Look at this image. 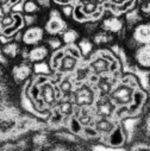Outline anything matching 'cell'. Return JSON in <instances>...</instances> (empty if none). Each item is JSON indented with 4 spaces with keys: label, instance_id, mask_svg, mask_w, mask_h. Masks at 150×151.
<instances>
[{
    "label": "cell",
    "instance_id": "obj_1",
    "mask_svg": "<svg viewBox=\"0 0 150 151\" xmlns=\"http://www.w3.org/2000/svg\"><path fill=\"white\" fill-rule=\"evenodd\" d=\"M97 96H98V91L95 86L85 81V82H81L80 85L75 86L71 93L70 100L73 101L75 107L80 108V107H86V106H93Z\"/></svg>",
    "mask_w": 150,
    "mask_h": 151
},
{
    "label": "cell",
    "instance_id": "obj_2",
    "mask_svg": "<svg viewBox=\"0 0 150 151\" xmlns=\"http://www.w3.org/2000/svg\"><path fill=\"white\" fill-rule=\"evenodd\" d=\"M137 88H139V87H133L129 83L119 81L116 85V87L112 89V92L108 94V96L117 107L129 106L132 102L133 94Z\"/></svg>",
    "mask_w": 150,
    "mask_h": 151
},
{
    "label": "cell",
    "instance_id": "obj_3",
    "mask_svg": "<svg viewBox=\"0 0 150 151\" xmlns=\"http://www.w3.org/2000/svg\"><path fill=\"white\" fill-rule=\"evenodd\" d=\"M93 107L95 109L97 117H101V118H113L117 109V106L112 102L110 96L102 94H98Z\"/></svg>",
    "mask_w": 150,
    "mask_h": 151
},
{
    "label": "cell",
    "instance_id": "obj_4",
    "mask_svg": "<svg viewBox=\"0 0 150 151\" xmlns=\"http://www.w3.org/2000/svg\"><path fill=\"white\" fill-rule=\"evenodd\" d=\"M129 140V134L123 125L122 122H118L117 125L115 126V129L110 132V134L106 138V145L108 147H113V149H118V147H123Z\"/></svg>",
    "mask_w": 150,
    "mask_h": 151
},
{
    "label": "cell",
    "instance_id": "obj_5",
    "mask_svg": "<svg viewBox=\"0 0 150 151\" xmlns=\"http://www.w3.org/2000/svg\"><path fill=\"white\" fill-rule=\"evenodd\" d=\"M99 27L104 31H108L115 35H120L125 30V20L120 16H115L110 12L107 17H102V19L99 22Z\"/></svg>",
    "mask_w": 150,
    "mask_h": 151
},
{
    "label": "cell",
    "instance_id": "obj_6",
    "mask_svg": "<svg viewBox=\"0 0 150 151\" xmlns=\"http://www.w3.org/2000/svg\"><path fill=\"white\" fill-rule=\"evenodd\" d=\"M132 61L137 69L150 71V44L138 45L132 54Z\"/></svg>",
    "mask_w": 150,
    "mask_h": 151
},
{
    "label": "cell",
    "instance_id": "obj_7",
    "mask_svg": "<svg viewBox=\"0 0 150 151\" xmlns=\"http://www.w3.org/2000/svg\"><path fill=\"white\" fill-rule=\"evenodd\" d=\"M44 29H45L47 33H49L51 36H57V35H62L68 29V24L62 19L58 11H53L50 13L48 22L45 23Z\"/></svg>",
    "mask_w": 150,
    "mask_h": 151
},
{
    "label": "cell",
    "instance_id": "obj_8",
    "mask_svg": "<svg viewBox=\"0 0 150 151\" xmlns=\"http://www.w3.org/2000/svg\"><path fill=\"white\" fill-rule=\"evenodd\" d=\"M33 75V64L29 61H23L19 64H16L12 69V76L16 83H23L27 81Z\"/></svg>",
    "mask_w": 150,
    "mask_h": 151
},
{
    "label": "cell",
    "instance_id": "obj_9",
    "mask_svg": "<svg viewBox=\"0 0 150 151\" xmlns=\"http://www.w3.org/2000/svg\"><path fill=\"white\" fill-rule=\"evenodd\" d=\"M131 38L138 45L150 44V22H141L132 27Z\"/></svg>",
    "mask_w": 150,
    "mask_h": 151
},
{
    "label": "cell",
    "instance_id": "obj_10",
    "mask_svg": "<svg viewBox=\"0 0 150 151\" xmlns=\"http://www.w3.org/2000/svg\"><path fill=\"white\" fill-rule=\"evenodd\" d=\"M119 82V78L115 76L113 74L106 73L102 75H99L98 82L95 83V88L98 91V94L102 95H108L112 89L116 87V85Z\"/></svg>",
    "mask_w": 150,
    "mask_h": 151
},
{
    "label": "cell",
    "instance_id": "obj_11",
    "mask_svg": "<svg viewBox=\"0 0 150 151\" xmlns=\"http://www.w3.org/2000/svg\"><path fill=\"white\" fill-rule=\"evenodd\" d=\"M110 61H107L105 57H102L98 50H95L92 56L88 58V67L93 74L102 75L106 73H110Z\"/></svg>",
    "mask_w": 150,
    "mask_h": 151
},
{
    "label": "cell",
    "instance_id": "obj_12",
    "mask_svg": "<svg viewBox=\"0 0 150 151\" xmlns=\"http://www.w3.org/2000/svg\"><path fill=\"white\" fill-rule=\"evenodd\" d=\"M44 40V30L41 26H30L29 29H26L23 32V41L22 43L24 45H29V47H33L40 44L42 41Z\"/></svg>",
    "mask_w": 150,
    "mask_h": 151
},
{
    "label": "cell",
    "instance_id": "obj_13",
    "mask_svg": "<svg viewBox=\"0 0 150 151\" xmlns=\"http://www.w3.org/2000/svg\"><path fill=\"white\" fill-rule=\"evenodd\" d=\"M49 54H50V49L48 48L47 44H37L27 50V60L26 61L31 62L32 64L38 63V62L45 61V58L49 56Z\"/></svg>",
    "mask_w": 150,
    "mask_h": 151
},
{
    "label": "cell",
    "instance_id": "obj_14",
    "mask_svg": "<svg viewBox=\"0 0 150 151\" xmlns=\"http://www.w3.org/2000/svg\"><path fill=\"white\" fill-rule=\"evenodd\" d=\"M75 116L79 119V122L82 124V126H89L94 125V122L97 119L95 109L93 106H86V107H80L75 109Z\"/></svg>",
    "mask_w": 150,
    "mask_h": 151
},
{
    "label": "cell",
    "instance_id": "obj_15",
    "mask_svg": "<svg viewBox=\"0 0 150 151\" xmlns=\"http://www.w3.org/2000/svg\"><path fill=\"white\" fill-rule=\"evenodd\" d=\"M116 35L112 33V32H108V31H104V30H99L97 32H94L92 35V42L94 43L95 47H102V45H107V44H111L113 43L115 41V37Z\"/></svg>",
    "mask_w": 150,
    "mask_h": 151
},
{
    "label": "cell",
    "instance_id": "obj_16",
    "mask_svg": "<svg viewBox=\"0 0 150 151\" xmlns=\"http://www.w3.org/2000/svg\"><path fill=\"white\" fill-rule=\"evenodd\" d=\"M79 61L80 60H76L75 57L70 56V55H64L63 58L61 60L60 62V67L57 69L58 73L63 74V75H67V74H71L75 71V69L78 68V64H79Z\"/></svg>",
    "mask_w": 150,
    "mask_h": 151
},
{
    "label": "cell",
    "instance_id": "obj_17",
    "mask_svg": "<svg viewBox=\"0 0 150 151\" xmlns=\"http://www.w3.org/2000/svg\"><path fill=\"white\" fill-rule=\"evenodd\" d=\"M20 51H22L20 43L16 41H11L1 47V52L7 60H14L17 56L20 55Z\"/></svg>",
    "mask_w": 150,
    "mask_h": 151
},
{
    "label": "cell",
    "instance_id": "obj_18",
    "mask_svg": "<svg viewBox=\"0 0 150 151\" xmlns=\"http://www.w3.org/2000/svg\"><path fill=\"white\" fill-rule=\"evenodd\" d=\"M78 47L81 51V55H82V58L85 60H88L92 54L95 51V45L94 43L92 42L91 38H88V37H84V38H80L78 41Z\"/></svg>",
    "mask_w": 150,
    "mask_h": 151
},
{
    "label": "cell",
    "instance_id": "obj_19",
    "mask_svg": "<svg viewBox=\"0 0 150 151\" xmlns=\"http://www.w3.org/2000/svg\"><path fill=\"white\" fill-rule=\"evenodd\" d=\"M137 130L138 132H141V139H144L150 143V111H148L145 116L142 118L141 123L137 125Z\"/></svg>",
    "mask_w": 150,
    "mask_h": 151
},
{
    "label": "cell",
    "instance_id": "obj_20",
    "mask_svg": "<svg viewBox=\"0 0 150 151\" xmlns=\"http://www.w3.org/2000/svg\"><path fill=\"white\" fill-rule=\"evenodd\" d=\"M56 107H57V109L62 113L64 117L73 116L75 113V109H76V107H75V105L73 104V101L70 99H62V100H60L57 102Z\"/></svg>",
    "mask_w": 150,
    "mask_h": 151
},
{
    "label": "cell",
    "instance_id": "obj_21",
    "mask_svg": "<svg viewBox=\"0 0 150 151\" xmlns=\"http://www.w3.org/2000/svg\"><path fill=\"white\" fill-rule=\"evenodd\" d=\"M64 55H66L64 45H63L62 48H60V49H57V50H54V51L51 52V55H50V57H49V65H50L53 73H54V71H57V69H58V67H60V62H61V60L63 58Z\"/></svg>",
    "mask_w": 150,
    "mask_h": 151
},
{
    "label": "cell",
    "instance_id": "obj_22",
    "mask_svg": "<svg viewBox=\"0 0 150 151\" xmlns=\"http://www.w3.org/2000/svg\"><path fill=\"white\" fill-rule=\"evenodd\" d=\"M67 130H69L70 132H73L74 134H76V136H81L82 133V130H84V126L82 124L79 122V119L76 118V116L73 114L68 118V123H67Z\"/></svg>",
    "mask_w": 150,
    "mask_h": 151
},
{
    "label": "cell",
    "instance_id": "obj_23",
    "mask_svg": "<svg viewBox=\"0 0 150 151\" xmlns=\"http://www.w3.org/2000/svg\"><path fill=\"white\" fill-rule=\"evenodd\" d=\"M61 37H62V42L64 45L74 44V43H78V41L80 40V33L75 29H67L61 35Z\"/></svg>",
    "mask_w": 150,
    "mask_h": 151
},
{
    "label": "cell",
    "instance_id": "obj_24",
    "mask_svg": "<svg viewBox=\"0 0 150 151\" xmlns=\"http://www.w3.org/2000/svg\"><path fill=\"white\" fill-rule=\"evenodd\" d=\"M22 9L25 14H36L41 10L40 5L37 4V1H35V0H25L23 3Z\"/></svg>",
    "mask_w": 150,
    "mask_h": 151
},
{
    "label": "cell",
    "instance_id": "obj_25",
    "mask_svg": "<svg viewBox=\"0 0 150 151\" xmlns=\"http://www.w3.org/2000/svg\"><path fill=\"white\" fill-rule=\"evenodd\" d=\"M71 18H73L75 22H78V23H86V22H89L88 17L82 12V9H81V5H80V4H74V10H73Z\"/></svg>",
    "mask_w": 150,
    "mask_h": 151
},
{
    "label": "cell",
    "instance_id": "obj_26",
    "mask_svg": "<svg viewBox=\"0 0 150 151\" xmlns=\"http://www.w3.org/2000/svg\"><path fill=\"white\" fill-rule=\"evenodd\" d=\"M136 9L144 19L150 18V0H138Z\"/></svg>",
    "mask_w": 150,
    "mask_h": 151
},
{
    "label": "cell",
    "instance_id": "obj_27",
    "mask_svg": "<svg viewBox=\"0 0 150 151\" xmlns=\"http://www.w3.org/2000/svg\"><path fill=\"white\" fill-rule=\"evenodd\" d=\"M53 73L49 62L47 63L45 61L38 62V63H35L33 64V74H45V75H50Z\"/></svg>",
    "mask_w": 150,
    "mask_h": 151
},
{
    "label": "cell",
    "instance_id": "obj_28",
    "mask_svg": "<svg viewBox=\"0 0 150 151\" xmlns=\"http://www.w3.org/2000/svg\"><path fill=\"white\" fill-rule=\"evenodd\" d=\"M45 44L53 51L54 50H57V49H60V48H62L64 45L63 42H62V38H58L57 36H51V35H50L49 38L45 41Z\"/></svg>",
    "mask_w": 150,
    "mask_h": 151
},
{
    "label": "cell",
    "instance_id": "obj_29",
    "mask_svg": "<svg viewBox=\"0 0 150 151\" xmlns=\"http://www.w3.org/2000/svg\"><path fill=\"white\" fill-rule=\"evenodd\" d=\"M64 51L67 55H70L73 57H75L76 60H81L82 58V55H81V51L78 47L76 43H74V44H67L64 45Z\"/></svg>",
    "mask_w": 150,
    "mask_h": 151
},
{
    "label": "cell",
    "instance_id": "obj_30",
    "mask_svg": "<svg viewBox=\"0 0 150 151\" xmlns=\"http://www.w3.org/2000/svg\"><path fill=\"white\" fill-rule=\"evenodd\" d=\"M130 150L135 151V150H150V143L144 140V139H137L133 142V144H131L129 146Z\"/></svg>",
    "mask_w": 150,
    "mask_h": 151
},
{
    "label": "cell",
    "instance_id": "obj_31",
    "mask_svg": "<svg viewBox=\"0 0 150 151\" xmlns=\"http://www.w3.org/2000/svg\"><path fill=\"white\" fill-rule=\"evenodd\" d=\"M99 5H97L94 1H91V3H86L84 5H81V9H82V12L88 17V19H91V16L98 10Z\"/></svg>",
    "mask_w": 150,
    "mask_h": 151
},
{
    "label": "cell",
    "instance_id": "obj_32",
    "mask_svg": "<svg viewBox=\"0 0 150 151\" xmlns=\"http://www.w3.org/2000/svg\"><path fill=\"white\" fill-rule=\"evenodd\" d=\"M14 23V18H13V13H7L6 16H4L1 19H0V30L10 27L11 25H13Z\"/></svg>",
    "mask_w": 150,
    "mask_h": 151
},
{
    "label": "cell",
    "instance_id": "obj_33",
    "mask_svg": "<svg viewBox=\"0 0 150 151\" xmlns=\"http://www.w3.org/2000/svg\"><path fill=\"white\" fill-rule=\"evenodd\" d=\"M73 10H74V4H68V5H63L62 6V14L66 17V18H71V14H73Z\"/></svg>",
    "mask_w": 150,
    "mask_h": 151
},
{
    "label": "cell",
    "instance_id": "obj_34",
    "mask_svg": "<svg viewBox=\"0 0 150 151\" xmlns=\"http://www.w3.org/2000/svg\"><path fill=\"white\" fill-rule=\"evenodd\" d=\"M37 22V16L36 14H25L24 16V23L26 26H33V24Z\"/></svg>",
    "mask_w": 150,
    "mask_h": 151
},
{
    "label": "cell",
    "instance_id": "obj_35",
    "mask_svg": "<svg viewBox=\"0 0 150 151\" xmlns=\"http://www.w3.org/2000/svg\"><path fill=\"white\" fill-rule=\"evenodd\" d=\"M9 1H10V6L13 9L14 6H17L18 4H20L22 1H23V0H9Z\"/></svg>",
    "mask_w": 150,
    "mask_h": 151
},
{
    "label": "cell",
    "instance_id": "obj_36",
    "mask_svg": "<svg viewBox=\"0 0 150 151\" xmlns=\"http://www.w3.org/2000/svg\"><path fill=\"white\" fill-rule=\"evenodd\" d=\"M7 14V12H6V10H5V7L4 6H1L0 5V19H1L4 16H6Z\"/></svg>",
    "mask_w": 150,
    "mask_h": 151
},
{
    "label": "cell",
    "instance_id": "obj_37",
    "mask_svg": "<svg viewBox=\"0 0 150 151\" xmlns=\"http://www.w3.org/2000/svg\"><path fill=\"white\" fill-rule=\"evenodd\" d=\"M91 1H94V0H75V4L84 5V4H86V3H91Z\"/></svg>",
    "mask_w": 150,
    "mask_h": 151
},
{
    "label": "cell",
    "instance_id": "obj_38",
    "mask_svg": "<svg viewBox=\"0 0 150 151\" xmlns=\"http://www.w3.org/2000/svg\"><path fill=\"white\" fill-rule=\"evenodd\" d=\"M106 1H108V0H94V3H95L97 5H99V6H102Z\"/></svg>",
    "mask_w": 150,
    "mask_h": 151
},
{
    "label": "cell",
    "instance_id": "obj_39",
    "mask_svg": "<svg viewBox=\"0 0 150 151\" xmlns=\"http://www.w3.org/2000/svg\"><path fill=\"white\" fill-rule=\"evenodd\" d=\"M4 75V69H3V63H0V79L3 78Z\"/></svg>",
    "mask_w": 150,
    "mask_h": 151
},
{
    "label": "cell",
    "instance_id": "obj_40",
    "mask_svg": "<svg viewBox=\"0 0 150 151\" xmlns=\"http://www.w3.org/2000/svg\"><path fill=\"white\" fill-rule=\"evenodd\" d=\"M6 136H7V134H4V133H1V132H0V142H4Z\"/></svg>",
    "mask_w": 150,
    "mask_h": 151
},
{
    "label": "cell",
    "instance_id": "obj_41",
    "mask_svg": "<svg viewBox=\"0 0 150 151\" xmlns=\"http://www.w3.org/2000/svg\"><path fill=\"white\" fill-rule=\"evenodd\" d=\"M148 83H149V88H150V75H149V79H148Z\"/></svg>",
    "mask_w": 150,
    "mask_h": 151
}]
</instances>
